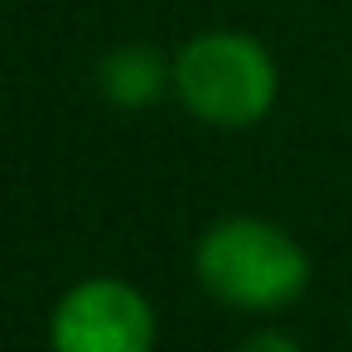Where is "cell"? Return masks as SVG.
<instances>
[{
    "label": "cell",
    "instance_id": "5b68a950",
    "mask_svg": "<svg viewBox=\"0 0 352 352\" xmlns=\"http://www.w3.org/2000/svg\"><path fill=\"white\" fill-rule=\"evenodd\" d=\"M236 352H304L289 333H280V328H261V333H251Z\"/></svg>",
    "mask_w": 352,
    "mask_h": 352
},
{
    "label": "cell",
    "instance_id": "277c9868",
    "mask_svg": "<svg viewBox=\"0 0 352 352\" xmlns=\"http://www.w3.org/2000/svg\"><path fill=\"white\" fill-rule=\"evenodd\" d=\"M97 92L121 111H150L174 97V54L164 58L155 44H121L97 63Z\"/></svg>",
    "mask_w": 352,
    "mask_h": 352
},
{
    "label": "cell",
    "instance_id": "6da1fadb",
    "mask_svg": "<svg viewBox=\"0 0 352 352\" xmlns=\"http://www.w3.org/2000/svg\"><path fill=\"white\" fill-rule=\"evenodd\" d=\"M198 285L236 314H280L309 289V251L280 222L236 212L212 222L193 246Z\"/></svg>",
    "mask_w": 352,
    "mask_h": 352
},
{
    "label": "cell",
    "instance_id": "3957f363",
    "mask_svg": "<svg viewBox=\"0 0 352 352\" xmlns=\"http://www.w3.org/2000/svg\"><path fill=\"white\" fill-rule=\"evenodd\" d=\"M160 314L150 294L121 275L68 285L49 314V352H155Z\"/></svg>",
    "mask_w": 352,
    "mask_h": 352
},
{
    "label": "cell",
    "instance_id": "7a4b0ae2",
    "mask_svg": "<svg viewBox=\"0 0 352 352\" xmlns=\"http://www.w3.org/2000/svg\"><path fill=\"white\" fill-rule=\"evenodd\" d=\"M174 102L212 131H251L280 102V68L246 30H203L174 49Z\"/></svg>",
    "mask_w": 352,
    "mask_h": 352
}]
</instances>
